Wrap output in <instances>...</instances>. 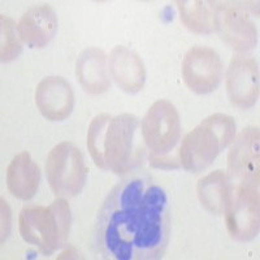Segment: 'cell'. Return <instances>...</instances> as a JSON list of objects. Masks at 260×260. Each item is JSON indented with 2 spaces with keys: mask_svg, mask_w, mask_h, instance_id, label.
I'll return each mask as SVG.
<instances>
[{
  "mask_svg": "<svg viewBox=\"0 0 260 260\" xmlns=\"http://www.w3.org/2000/svg\"><path fill=\"white\" fill-rule=\"evenodd\" d=\"M142 180L124 181L108 195L98 219V242L107 257L136 259L139 208L145 194Z\"/></svg>",
  "mask_w": 260,
  "mask_h": 260,
  "instance_id": "cell-1",
  "label": "cell"
},
{
  "mask_svg": "<svg viewBox=\"0 0 260 260\" xmlns=\"http://www.w3.org/2000/svg\"><path fill=\"white\" fill-rule=\"evenodd\" d=\"M139 120L130 113L95 116L87 132V148L95 166L116 175H125L138 162L137 133Z\"/></svg>",
  "mask_w": 260,
  "mask_h": 260,
  "instance_id": "cell-2",
  "label": "cell"
},
{
  "mask_svg": "<svg viewBox=\"0 0 260 260\" xmlns=\"http://www.w3.org/2000/svg\"><path fill=\"white\" fill-rule=\"evenodd\" d=\"M71 224V207L64 198H57L48 207L27 206L21 211L18 219L22 240L38 247L46 256L52 255L67 243Z\"/></svg>",
  "mask_w": 260,
  "mask_h": 260,
  "instance_id": "cell-3",
  "label": "cell"
},
{
  "mask_svg": "<svg viewBox=\"0 0 260 260\" xmlns=\"http://www.w3.org/2000/svg\"><path fill=\"white\" fill-rule=\"evenodd\" d=\"M234 118L224 113L208 116L191 130L180 147V162L186 171L198 173L211 166L236 137Z\"/></svg>",
  "mask_w": 260,
  "mask_h": 260,
  "instance_id": "cell-4",
  "label": "cell"
},
{
  "mask_svg": "<svg viewBox=\"0 0 260 260\" xmlns=\"http://www.w3.org/2000/svg\"><path fill=\"white\" fill-rule=\"evenodd\" d=\"M168 241V197L157 185L145 190L139 208L136 236V259L161 256Z\"/></svg>",
  "mask_w": 260,
  "mask_h": 260,
  "instance_id": "cell-5",
  "label": "cell"
},
{
  "mask_svg": "<svg viewBox=\"0 0 260 260\" xmlns=\"http://www.w3.org/2000/svg\"><path fill=\"white\" fill-rule=\"evenodd\" d=\"M46 175L56 197L64 199L77 197L87 178V167L80 148L72 142L55 146L47 156Z\"/></svg>",
  "mask_w": 260,
  "mask_h": 260,
  "instance_id": "cell-6",
  "label": "cell"
},
{
  "mask_svg": "<svg viewBox=\"0 0 260 260\" xmlns=\"http://www.w3.org/2000/svg\"><path fill=\"white\" fill-rule=\"evenodd\" d=\"M142 137L154 156L166 157L181 138V120L169 101H157L150 107L142 121Z\"/></svg>",
  "mask_w": 260,
  "mask_h": 260,
  "instance_id": "cell-7",
  "label": "cell"
},
{
  "mask_svg": "<svg viewBox=\"0 0 260 260\" xmlns=\"http://www.w3.org/2000/svg\"><path fill=\"white\" fill-rule=\"evenodd\" d=\"M226 229L233 240L248 242L259 233V187L234 186L225 210Z\"/></svg>",
  "mask_w": 260,
  "mask_h": 260,
  "instance_id": "cell-8",
  "label": "cell"
},
{
  "mask_svg": "<svg viewBox=\"0 0 260 260\" xmlns=\"http://www.w3.org/2000/svg\"><path fill=\"white\" fill-rule=\"evenodd\" d=\"M228 176L233 186L259 187V129L248 126L232 142Z\"/></svg>",
  "mask_w": 260,
  "mask_h": 260,
  "instance_id": "cell-9",
  "label": "cell"
},
{
  "mask_svg": "<svg viewBox=\"0 0 260 260\" xmlns=\"http://www.w3.org/2000/svg\"><path fill=\"white\" fill-rule=\"evenodd\" d=\"M222 61L219 53L210 47L195 46L182 61L183 81L191 91L208 94L219 87L222 80Z\"/></svg>",
  "mask_w": 260,
  "mask_h": 260,
  "instance_id": "cell-10",
  "label": "cell"
},
{
  "mask_svg": "<svg viewBox=\"0 0 260 260\" xmlns=\"http://www.w3.org/2000/svg\"><path fill=\"white\" fill-rule=\"evenodd\" d=\"M226 90L232 104L241 110L255 106L259 98V68L252 57L237 55L226 73Z\"/></svg>",
  "mask_w": 260,
  "mask_h": 260,
  "instance_id": "cell-11",
  "label": "cell"
},
{
  "mask_svg": "<svg viewBox=\"0 0 260 260\" xmlns=\"http://www.w3.org/2000/svg\"><path fill=\"white\" fill-rule=\"evenodd\" d=\"M217 31L236 51L245 52L257 43V30L251 17L240 6L220 7L217 12Z\"/></svg>",
  "mask_w": 260,
  "mask_h": 260,
  "instance_id": "cell-12",
  "label": "cell"
},
{
  "mask_svg": "<svg viewBox=\"0 0 260 260\" xmlns=\"http://www.w3.org/2000/svg\"><path fill=\"white\" fill-rule=\"evenodd\" d=\"M36 103L43 117L50 121H64L73 112V90L65 78L46 77L37 86Z\"/></svg>",
  "mask_w": 260,
  "mask_h": 260,
  "instance_id": "cell-13",
  "label": "cell"
},
{
  "mask_svg": "<svg viewBox=\"0 0 260 260\" xmlns=\"http://www.w3.org/2000/svg\"><path fill=\"white\" fill-rule=\"evenodd\" d=\"M57 16L48 4L32 7L22 15L17 24L21 41L34 48L47 46L57 31Z\"/></svg>",
  "mask_w": 260,
  "mask_h": 260,
  "instance_id": "cell-14",
  "label": "cell"
},
{
  "mask_svg": "<svg viewBox=\"0 0 260 260\" xmlns=\"http://www.w3.org/2000/svg\"><path fill=\"white\" fill-rule=\"evenodd\" d=\"M110 72L121 90L134 94L143 89L146 69L141 57L124 46H117L110 55Z\"/></svg>",
  "mask_w": 260,
  "mask_h": 260,
  "instance_id": "cell-15",
  "label": "cell"
},
{
  "mask_svg": "<svg viewBox=\"0 0 260 260\" xmlns=\"http://www.w3.org/2000/svg\"><path fill=\"white\" fill-rule=\"evenodd\" d=\"M76 74L81 86L90 94H102L110 89L107 55L99 48L90 47L80 53Z\"/></svg>",
  "mask_w": 260,
  "mask_h": 260,
  "instance_id": "cell-16",
  "label": "cell"
},
{
  "mask_svg": "<svg viewBox=\"0 0 260 260\" xmlns=\"http://www.w3.org/2000/svg\"><path fill=\"white\" fill-rule=\"evenodd\" d=\"M41 182V171L29 152L16 155L8 166L7 185L11 194L21 201H30L37 194Z\"/></svg>",
  "mask_w": 260,
  "mask_h": 260,
  "instance_id": "cell-17",
  "label": "cell"
},
{
  "mask_svg": "<svg viewBox=\"0 0 260 260\" xmlns=\"http://www.w3.org/2000/svg\"><path fill=\"white\" fill-rule=\"evenodd\" d=\"M233 187L228 173L215 171L199 181L197 191L202 206L208 212L224 215L225 210L231 203Z\"/></svg>",
  "mask_w": 260,
  "mask_h": 260,
  "instance_id": "cell-18",
  "label": "cell"
},
{
  "mask_svg": "<svg viewBox=\"0 0 260 260\" xmlns=\"http://www.w3.org/2000/svg\"><path fill=\"white\" fill-rule=\"evenodd\" d=\"M180 17L189 30L201 34H210L217 30V12L215 7L207 6L201 0H182L177 2Z\"/></svg>",
  "mask_w": 260,
  "mask_h": 260,
  "instance_id": "cell-19",
  "label": "cell"
},
{
  "mask_svg": "<svg viewBox=\"0 0 260 260\" xmlns=\"http://www.w3.org/2000/svg\"><path fill=\"white\" fill-rule=\"evenodd\" d=\"M2 21V48L0 57L2 62H9L17 59L22 52V41L18 36L17 25L8 16H0Z\"/></svg>",
  "mask_w": 260,
  "mask_h": 260,
  "instance_id": "cell-20",
  "label": "cell"
}]
</instances>
